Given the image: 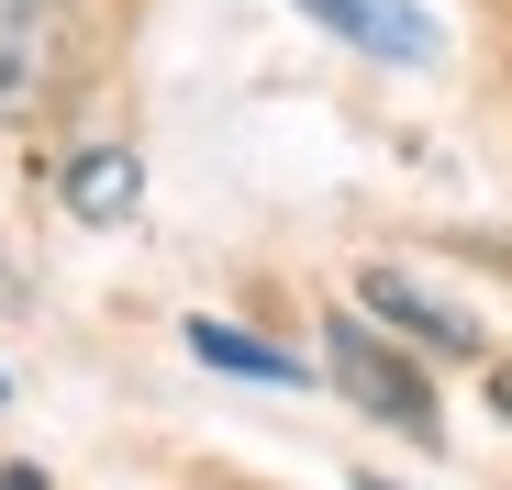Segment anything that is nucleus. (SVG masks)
Returning a JSON list of instances; mask_svg holds the SVG:
<instances>
[{"instance_id":"4","label":"nucleus","mask_w":512,"mask_h":490,"mask_svg":"<svg viewBox=\"0 0 512 490\" xmlns=\"http://www.w3.org/2000/svg\"><path fill=\"white\" fill-rule=\"evenodd\" d=\"M134 201H145V168H134L123 145H90V156L67 168V212H78V223H134Z\"/></svg>"},{"instance_id":"9","label":"nucleus","mask_w":512,"mask_h":490,"mask_svg":"<svg viewBox=\"0 0 512 490\" xmlns=\"http://www.w3.org/2000/svg\"><path fill=\"white\" fill-rule=\"evenodd\" d=\"M368 490H390V479H368Z\"/></svg>"},{"instance_id":"3","label":"nucleus","mask_w":512,"mask_h":490,"mask_svg":"<svg viewBox=\"0 0 512 490\" xmlns=\"http://www.w3.org/2000/svg\"><path fill=\"white\" fill-rule=\"evenodd\" d=\"M379 323H401V335H423V346H446V357H479V323L468 312H446L435 290H412V279H390V268H368V290H357Z\"/></svg>"},{"instance_id":"7","label":"nucleus","mask_w":512,"mask_h":490,"mask_svg":"<svg viewBox=\"0 0 512 490\" xmlns=\"http://www.w3.org/2000/svg\"><path fill=\"white\" fill-rule=\"evenodd\" d=\"M490 401H501V413H512V368H501V379H490Z\"/></svg>"},{"instance_id":"1","label":"nucleus","mask_w":512,"mask_h":490,"mask_svg":"<svg viewBox=\"0 0 512 490\" xmlns=\"http://www.w3.org/2000/svg\"><path fill=\"white\" fill-rule=\"evenodd\" d=\"M323 368H334V390H346V401H368L379 424H401V435H423V446L446 435V413H435V390H423V368H412V357H390L357 312L323 335Z\"/></svg>"},{"instance_id":"8","label":"nucleus","mask_w":512,"mask_h":490,"mask_svg":"<svg viewBox=\"0 0 512 490\" xmlns=\"http://www.w3.org/2000/svg\"><path fill=\"white\" fill-rule=\"evenodd\" d=\"M0 401H12V379H0Z\"/></svg>"},{"instance_id":"6","label":"nucleus","mask_w":512,"mask_h":490,"mask_svg":"<svg viewBox=\"0 0 512 490\" xmlns=\"http://www.w3.org/2000/svg\"><path fill=\"white\" fill-rule=\"evenodd\" d=\"M0 490H45V468H0Z\"/></svg>"},{"instance_id":"5","label":"nucleus","mask_w":512,"mask_h":490,"mask_svg":"<svg viewBox=\"0 0 512 490\" xmlns=\"http://www.w3.org/2000/svg\"><path fill=\"white\" fill-rule=\"evenodd\" d=\"M190 357H201V368H234V379H268V390H301V357L234 335V323H190Z\"/></svg>"},{"instance_id":"2","label":"nucleus","mask_w":512,"mask_h":490,"mask_svg":"<svg viewBox=\"0 0 512 490\" xmlns=\"http://www.w3.org/2000/svg\"><path fill=\"white\" fill-rule=\"evenodd\" d=\"M301 12H312L323 34H346V45L390 56V67H423V56H435V23H423L412 0H301Z\"/></svg>"}]
</instances>
